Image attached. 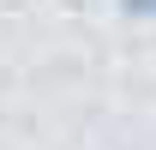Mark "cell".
Instances as JSON below:
<instances>
[{"instance_id": "1", "label": "cell", "mask_w": 156, "mask_h": 150, "mask_svg": "<svg viewBox=\"0 0 156 150\" xmlns=\"http://www.w3.org/2000/svg\"><path fill=\"white\" fill-rule=\"evenodd\" d=\"M126 6H132V12H156V0H126Z\"/></svg>"}]
</instances>
